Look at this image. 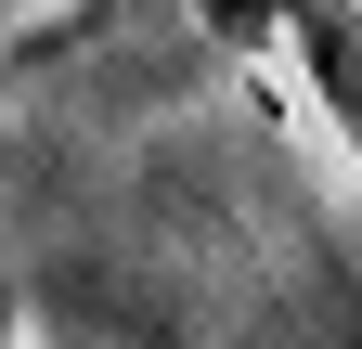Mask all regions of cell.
I'll return each mask as SVG.
<instances>
[{"instance_id":"cell-1","label":"cell","mask_w":362,"mask_h":349,"mask_svg":"<svg viewBox=\"0 0 362 349\" xmlns=\"http://www.w3.org/2000/svg\"><path fill=\"white\" fill-rule=\"evenodd\" d=\"M285 26H298V52H310V78H324V104L349 117V143H362V26L337 13V0H285Z\"/></svg>"}]
</instances>
